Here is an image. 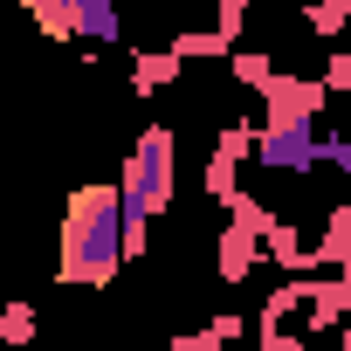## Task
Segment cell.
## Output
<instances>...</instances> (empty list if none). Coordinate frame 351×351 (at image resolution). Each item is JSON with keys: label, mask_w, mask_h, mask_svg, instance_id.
<instances>
[{"label": "cell", "mask_w": 351, "mask_h": 351, "mask_svg": "<svg viewBox=\"0 0 351 351\" xmlns=\"http://www.w3.org/2000/svg\"><path fill=\"white\" fill-rule=\"evenodd\" d=\"M117 269H124V193L90 180L62 207V262H56V282L62 289H110Z\"/></svg>", "instance_id": "cell-1"}, {"label": "cell", "mask_w": 351, "mask_h": 351, "mask_svg": "<svg viewBox=\"0 0 351 351\" xmlns=\"http://www.w3.org/2000/svg\"><path fill=\"white\" fill-rule=\"evenodd\" d=\"M117 193H124V262H145L152 221L172 207V193H180V138H172V124H145L131 138Z\"/></svg>", "instance_id": "cell-2"}, {"label": "cell", "mask_w": 351, "mask_h": 351, "mask_svg": "<svg viewBox=\"0 0 351 351\" xmlns=\"http://www.w3.org/2000/svg\"><path fill=\"white\" fill-rule=\"evenodd\" d=\"M324 104H330L324 76H317V83H310V76H276V83L262 90V124H317Z\"/></svg>", "instance_id": "cell-3"}, {"label": "cell", "mask_w": 351, "mask_h": 351, "mask_svg": "<svg viewBox=\"0 0 351 351\" xmlns=\"http://www.w3.org/2000/svg\"><path fill=\"white\" fill-rule=\"evenodd\" d=\"M180 56L172 49H131V90L138 97H165V90H180Z\"/></svg>", "instance_id": "cell-4"}, {"label": "cell", "mask_w": 351, "mask_h": 351, "mask_svg": "<svg viewBox=\"0 0 351 351\" xmlns=\"http://www.w3.org/2000/svg\"><path fill=\"white\" fill-rule=\"evenodd\" d=\"M200 193H207V200H221V207H234V200H241V158L214 152V158L200 165Z\"/></svg>", "instance_id": "cell-5"}, {"label": "cell", "mask_w": 351, "mask_h": 351, "mask_svg": "<svg viewBox=\"0 0 351 351\" xmlns=\"http://www.w3.org/2000/svg\"><path fill=\"white\" fill-rule=\"evenodd\" d=\"M165 49L180 56V62H193V56H207V62H228V56H234V42H228L221 28H180Z\"/></svg>", "instance_id": "cell-6"}, {"label": "cell", "mask_w": 351, "mask_h": 351, "mask_svg": "<svg viewBox=\"0 0 351 351\" xmlns=\"http://www.w3.org/2000/svg\"><path fill=\"white\" fill-rule=\"evenodd\" d=\"M228 69H234V83H241V90H255V97L282 76V69H276V56H262V49H234V56H228Z\"/></svg>", "instance_id": "cell-7"}, {"label": "cell", "mask_w": 351, "mask_h": 351, "mask_svg": "<svg viewBox=\"0 0 351 351\" xmlns=\"http://www.w3.org/2000/svg\"><path fill=\"white\" fill-rule=\"evenodd\" d=\"M0 344L8 351L35 344V303H0Z\"/></svg>", "instance_id": "cell-8"}, {"label": "cell", "mask_w": 351, "mask_h": 351, "mask_svg": "<svg viewBox=\"0 0 351 351\" xmlns=\"http://www.w3.org/2000/svg\"><path fill=\"white\" fill-rule=\"evenodd\" d=\"M303 14H310V35H344V21H351V0H303Z\"/></svg>", "instance_id": "cell-9"}, {"label": "cell", "mask_w": 351, "mask_h": 351, "mask_svg": "<svg viewBox=\"0 0 351 351\" xmlns=\"http://www.w3.org/2000/svg\"><path fill=\"white\" fill-rule=\"evenodd\" d=\"M324 90H344V104H351V49H337L324 62Z\"/></svg>", "instance_id": "cell-10"}, {"label": "cell", "mask_w": 351, "mask_h": 351, "mask_svg": "<svg viewBox=\"0 0 351 351\" xmlns=\"http://www.w3.org/2000/svg\"><path fill=\"white\" fill-rule=\"evenodd\" d=\"M207 330H214L221 344H241V337H248V317H241V310H221V317H214Z\"/></svg>", "instance_id": "cell-11"}, {"label": "cell", "mask_w": 351, "mask_h": 351, "mask_svg": "<svg viewBox=\"0 0 351 351\" xmlns=\"http://www.w3.org/2000/svg\"><path fill=\"white\" fill-rule=\"evenodd\" d=\"M165 351H228V344H221L214 330H180V337H172Z\"/></svg>", "instance_id": "cell-12"}, {"label": "cell", "mask_w": 351, "mask_h": 351, "mask_svg": "<svg viewBox=\"0 0 351 351\" xmlns=\"http://www.w3.org/2000/svg\"><path fill=\"white\" fill-rule=\"evenodd\" d=\"M330 351H351V324H344V330H337V344H330Z\"/></svg>", "instance_id": "cell-13"}, {"label": "cell", "mask_w": 351, "mask_h": 351, "mask_svg": "<svg viewBox=\"0 0 351 351\" xmlns=\"http://www.w3.org/2000/svg\"><path fill=\"white\" fill-rule=\"evenodd\" d=\"M152 8H172V0H152Z\"/></svg>", "instance_id": "cell-14"}, {"label": "cell", "mask_w": 351, "mask_h": 351, "mask_svg": "<svg viewBox=\"0 0 351 351\" xmlns=\"http://www.w3.org/2000/svg\"><path fill=\"white\" fill-rule=\"evenodd\" d=\"M207 8H221V0H207Z\"/></svg>", "instance_id": "cell-15"}, {"label": "cell", "mask_w": 351, "mask_h": 351, "mask_svg": "<svg viewBox=\"0 0 351 351\" xmlns=\"http://www.w3.org/2000/svg\"><path fill=\"white\" fill-rule=\"evenodd\" d=\"M0 303H8V296H0Z\"/></svg>", "instance_id": "cell-16"}, {"label": "cell", "mask_w": 351, "mask_h": 351, "mask_svg": "<svg viewBox=\"0 0 351 351\" xmlns=\"http://www.w3.org/2000/svg\"><path fill=\"white\" fill-rule=\"evenodd\" d=\"M344 110H351V104H344Z\"/></svg>", "instance_id": "cell-17"}]
</instances>
